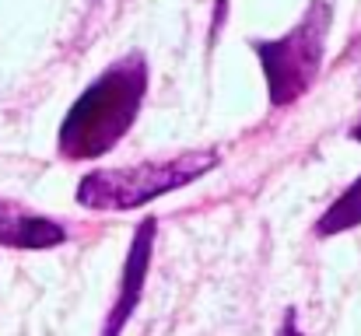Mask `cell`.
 Listing matches in <instances>:
<instances>
[{"instance_id":"cell-1","label":"cell","mask_w":361,"mask_h":336,"mask_svg":"<svg viewBox=\"0 0 361 336\" xmlns=\"http://www.w3.org/2000/svg\"><path fill=\"white\" fill-rule=\"evenodd\" d=\"M144 95H147V60L140 53H126L113 67H106L85 88V95L67 109L56 137L60 154L67 161H95L109 154L137 123Z\"/></svg>"},{"instance_id":"cell-2","label":"cell","mask_w":361,"mask_h":336,"mask_svg":"<svg viewBox=\"0 0 361 336\" xmlns=\"http://www.w3.org/2000/svg\"><path fill=\"white\" fill-rule=\"evenodd\" d=\"M221 154L214 147L186 151L165 161H140L123 168H95L78 182V204L88 211H133L151 204L154 197L176 193L211 168H218Z\"/></svg>"},{"instance_id":"cell-3","label":"cell","mask_w":361,"mask_h":336,"mask_svg":"<svg viewBox=\"0 0 361 336\" xmlns=\"http://www.w3.org/2000/svg\"><path fill=\"white\" fill-rule=\"evenodd\" d=\"M334 7L326 0H312L302 21L281 35V39H256L252 53L263 67L267 77V95L274 109H284L309 95L323 70V53H326V35H330Z\"/></svg>"},{"instance_id":"cell-4","label":"cell","mask_w":361,"mask_h":336,"mask_svg":"<svg viewBox=\"0 0 361 336\" xmlns=\"http://www.w3.org/2000/svg\"><path fill=\"white\" fill-rule=\"evenodd\" d=\"M154 238H158V221L154 218H144V221L137 224L133 238H130V249H126V259H123V270H120V287H116L113 309H109L99 336H120L123 326L130 323V316L137 312L140 294H144V284H147L151 256H154Z\"/></svg>"},{"instance_id":"cell-5","label":"cell","mask_w":361,"mask_h":336,"mask_svg":"<svg viewBox=\"0 0 361 336\" xmlns=\"http://www.w3.org/2000/svg\"><path fill=\"white\" fill-rule=\"evenodd\" d=\"M67 242V228L53 218L11 211L0 204V245L7 249H56Z\"/></svg>"},{"instance_id":"cell-6","label":"cell","mask_w":361,"mask_h":336,"mask_svg":"<svg viewBox=\"0 0 361 336\" xmlns=\"http://www.w3.org/2000/svg\"><path fill=\"white\" fill-rule=\"evenodd\" d=\"M361 224V175L326 207V214L316 221V235L319 238H330V235H341V231H351Z\"/></svg>"},{"instance_id":"cell-7","label":"cell","mask_w":361,"mask_h":336,"mask_svg":"<svg viewBox=\"0 0 361 336\" xmlns=\"http://www.w3.org/2000/svg\"><path fill=\"white\" fill-rule=\"evenodd\" d=\"M348 56H355V60H361V39L355 42V46H351V49H348Z\"/></svg>"},{"instance_id":"cell-8","label":"cell","mask_w":361,"mask_h":336,"mask_svg":"<svg viewBox=\"0 0 361 336\" xmlns=\"http://www.w3.org/2000/svg\"><path fill=\"white\" fill-rule=\"evenodd\" d=\"M351 140H358V144H361V119L351 126Z\"/></svg>"}]
</instances>
